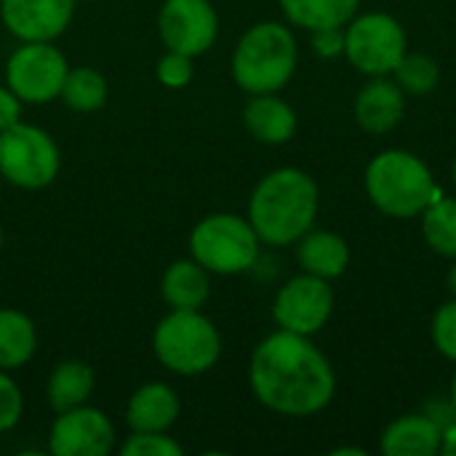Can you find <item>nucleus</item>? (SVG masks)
<instances>
[{
	"mask_svg": "<svg viewBox=\"0 0 456 456\" xmlns=\"http://www.w3.org/2000/svg\"><path fill=\"white\" fill-rule=\"evenodd\" d=\"M246 131L262 144H286L297 134V112L278 94H256L243 110Z\"/></svg>",
	"mask_w": 456,
	"mask_h": 456,
	"instance_id": "17",
	"label": "nucleus"
},
{
	"mask_svg": "<svg viewBox=\"0 0 456 456\" xmlns=\"http://www.w3.org/2000/svg\"><path fill=\"white\" fill-rule=\"evenodd\" d=\"M59 147L48 131L16 123L0 131V176L21 190H43L59 174Z\"/></svg>",
	"mask_w": 456,
	"mask_h": 456,
	"instance_id": "8",
	"label": "nucleus"
},
{
	"mask_svg": "<svg viewBox=\"0 0 456 456\" xmlns=\"http://www.w3.org/2000/svg\"><path fill=\"white\" fill-rule=\"evenodd\" d=\"M334 315V289L331 281L302 273L291 278L273 302V318L278 329L302 337H315Z\"/></svg>",
	"mask_w": 456,
	"mask_h": 456,
	"instance_id": "10",
	"label": "nucleus"
},
{
	"mask_svg": "<svg viewBox=\"0 0 456 456\" xmlns=\"http://www.w3.org/2000/svg\"><path fill=\"white\" fill-rule=\"evenodd\" d=\"M115 449V428L94 406H75L61 411L48 436V452L53 456H107Z\"/></svg>",
	"mask_w": 456,
	"mask_h": 456,
	"instance_id": "12",
	"label": "nucleus"
},
{
	"mask_svg": "<svg viewBox=\"0 0 456 456\" xmlns=\"http://www.w3.org/2000/svg\"><path fill=\"white\" fill-rule=\"evenodd\" d=\"M259 235L248 219L238 214H211L200 219L190 235V254L214 275L248 273L259 259Z\"/></svg>",
	"mask_w": 456,
	"mask_h": 456,
	"instance_id": "6",
	"label": "nucleus"
},
{
	"mask_svg": "<svg viewBox=\"0 0 456 456\" xmlns=\"http://www.w3.org/2000/svg\"><path fill=\"white\" fill-rule=\"evenodd\" d=\"M158 32L168 51L203 56L219 35V16L208 0H166L158 13Z\"/></svg>",
	"mask_w": 456,
	"mask_h": 456,
	"instance_id": "11",
	"label": "nucleus"
},
{
	"mask_svg": "<svg viewBox=\"0 0 456 456\" xmlns=\"http://www.w3.org/2000/svg\"><path fill=\"white\" fill-rule=\"evenodd\" d=\"M318 206L321 192L315 179L302 168L286 166L259 179L248 200V222L262 243L283 248L313 230Z\"/></svg>",
	"mask_w": 456,
	"mask_h": 456,
	"instance_id": "2",
	"label": "nucleus"
},
{
	"mask_svg": "<svg viewBox=\"0 0 456 456\" xmlns=\"http://www.w3.org/2000/svg\"><path fill=\"white\" fill-rule=\"evenodd\" d=\"M449 401H452V406L456 409V374L452 377V385H449Z\"/></svg>",
	"mask_w": 456,
	"mask_h": 456,
	"instance_id": "35",
	"label": "nucleus"
},
{
	"mask_svg": "<svg viewBox=\"0 0 456 456\" xmlns=\"http://www.w3.org/2000/svg\"><path fill=\"white\" fill-rule=\"evenodd\" d=\"M299 61V45L289 24L259 21L248 27L232 53V80L246 94H278L283 91Z\"/></svg>",
	"mask_w": 456,
	"mask_h": 456,
	"instance_id": "4",
	"label": "nucleus"
},
{
	"mask_svg": "<svg viewBox=\"0 0 456 456\" xmlns=\"http://www.w3.org/2000/svg\"><path fill=\"white\" fill-rule=\"evenodd\" d=\"M155 358L179 377H200L216 366L222 337L200 310H171L152 334Z\"/></svg>",
	"mask_w": 456,
	"mask_h": 456,
	"instance_id": "5",
	"label": "nucleus"
},
{
	"mask_svg": "<svg viewBox=\"0 0 456 456\" xmlns=\"http://www.w3.org/2000/svg\"><path fill=\"white\" fill-rule=\"evenodd\" d=\"M0 248H3V227H0Z\"/></svg>",
	"mask_w": 456,
	"mask_h": 456,
	"instance_id": "37",
	"label": "nucleus"
},
{
	"mask_svg": "<svg viewBox=\"0 0 456 456\" xmlns=\"http://www.w3.org/2000/svg\"><path fill=\"white\" fill-rule=\"evenodd\" d=\"M69 64L53 43H24L5 64V83L24 104H48L59 99Z\"/></svg>",
	"mask_w": 456,
	"mask_h": 456,
	"instance_id": "9",
	"label": "nucleus"
},
{
	"mask_svg": "<svg viewBox=\"0 0 456 456\" xmlns=\"http://www.w3.org/2000/svg\"><path fill=\"white\" fill-rule=\"evenodd\" d=\"M289 24L307 32L321 27H345L355 13L361 0H278Z\"/></svg>",
	"mask_w": 456,
	"mask_h": 456,
	"instance_id": "21",
	"label": "nucleus"
},
{
	"mask_svg": "<svg viewBox=\"0 0 456 456\" xmlns=\"http://www.w3.org/2000/svg\"><path fill=\"white\" fill-rule=\"evenodd\" d=\"M179 398L166 382L142 385L126 409V422L134 433H166L179 419Z\"/></svg>",
	"mask_w": 456,
	"mask_h": 456,
	"instance_id": "16",
	"label": "nucleus"
},
{
	"mask_svg": "<svg viewBox=\"0 0 456 456\" xmlns=\"http://www.w3.org/2000/svg\"><path fill=\"white\" fill-rule=\"evenodd\" d=\"M425 243L446 259H456V198L438 195L422 214Z\"/></svg>",
	"mask_w": 456,
	"mask_h": 456,
	"instance_id": "23",
	"label": "nucleus"
},
{
	"mask_svg": "<svg viewBox=\"0 0 456 456\" xmlns=\"http://www.w3.org/2000/svg\"><path fill=\"white\" fill-rule=\"evenodd\" d=\"M441 454L456 456V422L444 430V444H441Z\"/></svg>",
	"mask_w": 456,
	"mask_h": 456,
	"instance_id": "32",
	"label": "nucleus"
},
{
	"mask_svg": "<svg viewBox=\"0 0 456 456\" xmlns=\"http://www.w3.org/2000/svg\"><path fill=\"white\" fill-rule=\"evenodd\" d=\"M452 179H454V184H456V160H454V168H452Z\"/></svg>",
	"mask_w": 456,
	"mask_h": 456,
	"instance_id": "36",
	"label": "nucleus"
},
{
	"mask_svg": "<svg viewBox=\"0 0 456 456\" xmlns=\"http://www.w3.org/2000/svg\"><path fill=\"white\" fill-rule=\"evenodd\" d=\"M313 51L321 59H339L345 56V27H321L310 32Z\"/></svg>",
	"mask_w": 456,
	"mask_h": 456,
	"instance_id": "30",
	"label": "nucleus"
},
{
	"mask_svg": "<svg viewBox=\"0 0 456 456\" xmlns=\"http://www.w3.org/2000/svg\"><path fill=\"white\" fill-rule=\"evenodd\" d=\"M441 444L444 428L428 414H403L393 419L379 438L385 456H436L441 454Z\"/></svg>",
	"mask_w": 456,
	"mask_h": 456,
	"instance_id": "15",
	"label": "nucleus"
},
{
	"mask_svg": "<svg viewBox=\"0 0 456 456\" xmlns=\"http://www.w3.org/2000/svg\"><path fill=\"white\" fill-rule=\"evenodd\" d=\"M395 83L401 86L403 94L411 96H428L438 88L441 83V67L433 56L419 53V51H406L398 67L393 69Z\"/></svg>",
	"mask_w": 456,
	"mask_h": 456,
	"instance_id": "25",
	"label": "nucleus"
},
{
	"mask_svg": "<svg viewBox=\"0 0 456 456\" xmlns=\"http://www.w3.org/2000/svg\"><path fill=\"white\" fill-rule=\"evenodd\" d=\"M211 273L195 259L174 262L160 281L163 302L171 310H200L211 297Z\"/></svg>",
	"mask_w": 456,
	"mask_h": 456,
	"instance_id": "19",
	"label": "nucleus"
},
{
	"mask_svg": "<svg viewBox=\"0 0 456 456\" xmlns=\"http://www.w3.org/2000/svg\"><path fill=\"white\" fill-rule=\"evenodd\" d=\"M155 75L166 88H184L195 77V59L179 51H168L160 56Z\"/></svg>",
	"mask_w": 456,
	"mask_h": 456,
	"instance_id": "28",
	"label": "nucleus"
},
{
	"mask_svg": "<svg viewBox=\"0 0 456 456\" xmlns=\"http://www.w3.org/2000/svg\"><path fill=\"white\" fill-rule=\"evenodd\" d=\"M446 286H449V294L456 299V259L454 265H452V270H449V275H446Z\"/></svg>",
	"mask_w": 456,
	"mask_h": 456,
	"instance_id": "33",
	"label": "nucleus"
},
{
	"mask_svg": "<svg viewBox=\"0 0 456 456\" xmlns=\"http://www.w3.org/2000/svg\"><path fill=\"white\" fill-rule=\"evenodd\" d=\"M75 0H0L5 29L21 43H51L69 27Z\"/></svg>",
	"mask_w": 456,
	"mask_h": 456,
	"instance_id": "13",
	"label": "nucleus"
},
{
	"mask_svg": "<svg viewBox=\"0 0 456 456\" xmlns=\"http://www.w3.org/2000/svg\"><path fill=\"white\" fill-rule=\"evenodd\" d=\"M120 456H182V446L166 433H134L120 446Z\"/></svg>",
	"mask_w": 456,
	"mask_h": 456,
	"instance_id": "27",
	"label": "nucleus"
},
{
	"mask_svg": "<svg viewBox=\"0 0 456 456\" xmlns=\"http://www.w3.org/2000/svg\"><path fill=\"white\" fill-rule=\"evenodd\" d=\"M363 187L377 211L395 219H417L438 195L441 187L430 166L409 150H382L363 174Z\"/></svg>",
	"mask_w": 456,
	"mask_h": 456,
	"instance_id": "3",
	"label": "nucleus"
},
{
	"mask_svg": "<svg viewBox=\"0 0 456 456\" xmlns=\"http://www.w3.org/2000/svg\"><path fill=\"white\" fill-rule=\"evenodd\" d=\"M59 99L75 112H96L107 102V80L94 67H75L67 72Z\"/></svg>",
	"mask_w": 456,
	"mask_h": 456,
	"instance_id": "24",
	"label": "nucleus"
},
{
	"mask_svg": "<svg viewBox=\"0 0 456 456\" xmlns=\"http://www.w3.org/2000/svg\"><path fill=\"white\" fill-rule=\"evenodd\" d=\"M430 337H433V345L436 350L446 358L456 363V299L452 297L446 305H441L433 315V323H430Z\"/></svg>",
	"mask_w": 456,
	"mask_h": 456,
	"instance_id": "26",
	"label": "nucleus"
},
{
	"mask_svg": "<svg viewBox=\"0 0 456 456\" xmlns=\"http://www.w3.org/2000/svg\"><path fill=\"white\" fill-rule=\"evenodd\" d=\"M24 414V398L19 385L0 369V433H8L19 425Z\"/></svg>",
	"mask_w": 456,
	"mask_h": 456,
	"instance_id": "29",
	"label": "nucleus"
},
{
	"mask_svg": "<svg viewBox=\"0 0 456 456\" xmlns=\"http://www.w3.org/2000/svg\"><path fill=\"white\" fill-rule=\"evenodd\" d=\"M353 115L366 134L371 136L390 134L393 128L401 126L406 115V94L390 77H371L358 91L353 102Z\"/></svg>",
	"mask_w": 456,
	"mask_h": 456,
	"instance_id": "14",
	"label": "nucleus"
},
{
	"mask_svg": "<svg viewBox=\"0 0 456 456\" xmlns=\"http://www.w3.org/2000/svg\"><path fill=\"white\" fill-rule=\"evenodd\" d=\"M409 51L403 24L385 13H355L345 24V59L366 77H387Z\"/></svg>",
	"mask_w": 456,
	"mask_h": 456,
	"instance_id": "7",
	"label": "nucleus"
},
{
	"mask_svg": "<svg viewBox=\"0 0 456 456\" xmlns=\"http://www.w3.org/2000/svg\"><path fill=\"white\" fill-rule=\"evenodd\" d=\"M45 393L56 414L83 406L94 393V369L83 361H64L51 371Z\"/></svg>",
	"mask_w": 456,
	"mask_h": 456,
	"instance_id": "20",
	"label": "nucleus"
},
{
	"mask_svg": "<svg viewBox=\"0 0 456 456\" xmlns=\"http://www.w3.org/2000/svg\"><path fill=\"white\" fill-rule=\"evenodd\" d=\"M248 385L265 409L283 417H313L334 401L337 374L310 337L281 329L251 353Z\"/></svg>",
	"mask_w": 456,
	"mask_h": 456,
	"instance_id": "1",
	"label": "nucleus"
},
{
	"mask_svg": "<svg viewBox=\"0 0 456 456\" xmlns=\"http://www.w3.org/2000/svg\"><path fill=\"white\" fill-rule=\"evenodd\" d=\"M331 454L334 456H366V452H363V449H334Z\"/></svg>",
	"mask_w": 456,
	"mask_h": 456,
	"instance_id": "34",
	"label": "nucleus"
},
{
	"mask_svg": "<svg viewBox=\"0 0 456 456\" xmlns=\"http://www.w3.org/2000/svg\"><path fill=\"white\" fill-rule=\"evenodd\" d=\"M350 246L331 230H310L297 240V262L302 273L323 281H337L350 267Z\"/></svg>",
	"mask_w": 456,
	"mask_h": 456,
	"instance_id": "18",
	"label": "nucleus"
},
{
	"mask_svg": "<svg viewBox=\"0 0 456 456\" xmlns=\"http://www.w3.org/2000/svg\"><path fill=\"white\" fill-rule=\"evenodd\" d=\"M21 104H24V102H21L8 86L0 88V131H5V128L21 123Z\"/></svg>",
	"mask_w": 456,
	"mask_h": 456,
	"instance_id": "31",
	"label": "nucleus"
},
{
	"mask_svg": "<svg viewBox=\"0 0 456 456\" xmlns=\"http://www.w3.org/2000/svg\"><path fill=\"white\" fill-rule=\"evenodd\" d=\"M37 350V331L35 323L11 307H0V369H21L32 361Z\"/></svg>",
	"mask_w": 456,
	"mask_h": 456,
	"instance_id": "22",
	"label": "nucleus"
}]
</instances>
